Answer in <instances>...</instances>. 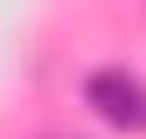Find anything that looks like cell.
Listing matches in <instances>:
<instances>
[{
  "label": "cell",
  "instance_id": "cell-1",
  "mask_svg": "<svg viewBox=\"0 0 146 139\" xmlns=\"http://www.w3.org/2000/svg\"><path fill=\"white\" fill-rule=\"evenodd\" d=\"M86 106L100 113L106 126H119V132H146V80L126 73V66L86 73Z\"/></svg>",
  "mask_w": 146,
  "mask_h": 139
}]
</instances>
